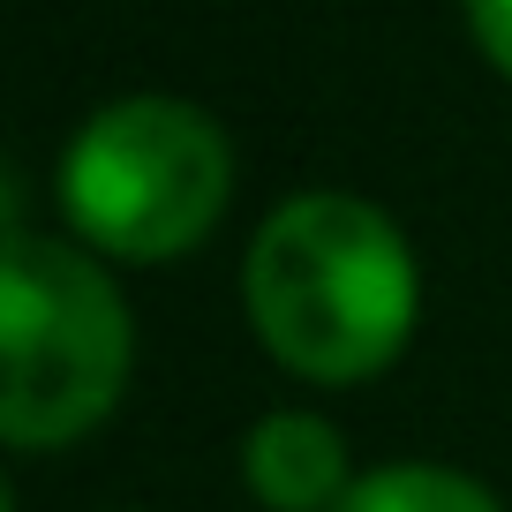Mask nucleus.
Listing matches in <instances>:
<instances>
[{"instance_id": "f257e3e1", "label": "nucleus", "mask_w": 512, "mask_h": 512, "mask_svg": "<svg viewBox=\"0 0 512 512\" xmlns=\"http://www.w3.org/2000/svg\"><path fill=\"white\" fill-rule=\"evenodd\" d=\"M241 309L287 377L369 384L415 339L422 264L384 204L347 189H302L249 234Z\"/></svg>"}, {"instance_id": "f03ea898", "label": "nucleus", "mask_w": 512, "mask_h": 512, "mask_svg": "<svg viewBox=\"0 0 512 512\" xmlns=\"http://www.w3.org/2000/svg\"><path fill=\"white\" fill-rule=\"evenodd\" d=\"M0 437L16 452H68L121 407L136 369V317L106 256L83 241L0 234Z\"/></svg>"}, {"instance_id": "7ed1b4c3", "label": "nucleus", "mask_w": 512, "mask_h": 512, "mask_svg": "<svg viewBox=\"0 0 512 512\" xmlns=\"http://www.w3.org/2000/svg\"><path fill=\"white\" fill-rule=\"evenodd\" d=\"M61 219L106 264H174L219 234L234 204V136L204 106L128 91L61 151Z\"/></svg>"}, {"instance_id": "20e7f679", "label": "nucleus", "mask_w": 512, "mask_h": 512, "mask_svg": "<svg viewBox=\"0 0 512 512\" xmlns=\"http://www.w3.org/2000/svg\"><path fill=\"white\" fill-rule=\"evenodd\" d=\"M241 482L264 512H339L354 490L347 437L309 407H279L241 437Z\"/></svg>"}, {"instance_id": "39448f33", "label": "nucleus", "mask_w": 512, "mask_h": 512, "mask_svg": "<svg viewBox=\"0 0 512 512\" xmlns=\"http://www.w3.org/2000/svg\"><path fill=\"white\" fill-rule=\"evenodd\" d=\"M339 512H505L490 482L460 475V467L437 460H392L354 475V490L339 497Z\"/></svg>"}, {"instance_id": "423d86ee", "label": "nucleus", "mask_w": 512, "mask_h": 512, "mask_svg": "<svg viewBox=\"0 0 512 512\" xmlns=\"http://www.w3.org/2000/svg\"><path fill=\"white\" fill-rule=\"evenodd\" d=\"M460 8H467V31H475L482 61L512 83V0H460Z\"/></svg>"}]
</instances>
